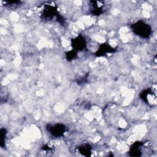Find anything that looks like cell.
I'll list each match as a JSON object with an SVG mask.
<instances>
[{
	"mask_svg": "<svg viewBox=\"0 0 157 157\" xmlns=\"http://www.w3.org/2000/svg\"><path fill=\"white\" fill-rule=\"evenodd\" d=\"M77 57V52L74 50H70L66 53V58L68 61H71Z\"/></svg>",
	"mask_w": 157,
	"mask_h": 157,
	"instance_id": "obj_10",
	"label": "cell"
},
{
	"mask_svg": "<svg viewBox=\"0 0 157 157\" xmlns=\"http://www.w3.org/2000/svg\"><path fill=\"white\" fill-rule=\"evenodd\" d=\"M90 13L93 15L99 16L104 12V4L102 1H90Z\"/></svg>",
	"mask_w": 157,
	"mask_h": 157,
	"instance_id": "obj_5",
	"label": "cell"
},
{
	"mask_svg": "<svg viewBox=\"0 0 157 157\" xmlns=\"http://www.w3.org/2000/svg\"><path fill=\"white\" fill-rule=\"evenodd\" d=\"M131 29L136 35L143 39H148L152 34L151 26L142 20L132 23Z\"/></svg>",
	"mask_w": 157,
	"mask_h": 157,
	"instance_id": "obj_2",
	"label": "cell"
},
{
	"mask_svg": "<svg viewBox=\"0 0 157 157\" xmlns=\"http://www.w3.org/2000/svg\"><path fill=\"white\" fill-rule=\"evenodd\" d=\"M116 51V49L110 46L107 43H104L99 45L98 50L94 53V55L96 56H102L106 55L107 53H114Z\"/></svg>",
	"mask_w": 157,
	"mask_h": 157,
	"instance_id": "obj_6",
	"label": "cell"
},
{
	"mask_svg": "<svg viewBox=\"0 0 157 157\" xmlns=\"http://www.w3.org/2000/svg\"><path fill=\"white\" fill-rule=\"evenodd\" d=\"M143 142H136L130 147L129 154L131 156H140L142 155L141 148L143 146Z\"/></svg>",
	"mask_w": 157,
	"mask_h": 157,
	"instance_id": "obj_7",
	"label": "cell"
},
{
	"mask_svg": "<svg viewBox=\"0 0 157 157\" xmlns=\"http://www.w3.org/2000/svg\"><path fill=\"white\" fill-rule=\"evenodd\" d=\"M1 146L3 148L5 146V141L6 137L7 135V130L6 128H2L1 129Z\"/></svg>",
	"mask_w": 157,
	"mask_h": 157,
	"instance_id": "obj_11",
	"label": "cell"
},
{
	"mask_svg": "<svg viewBox=\"0 0 157 157\" xmlns=\"http://www.w3.org/2000/svg\"><path fill=\"white\" fill-rule=\"evenodd\" d=\"M154 95L153 91L151 90V88H148L146 90H143L140 93V98L147 104H149V99L148 98L149 96H152Z\"/></svg>",
	"mask_w": 157,
	"mask_h": 157,
	"instance_id": "obj_9",
	"label": "cell"
},
{
	"mask_svg": "<svg viewBox=\"0 0 157 157\" xmlns=\"http://www.w3.org/2000/svg\"><path fill=\"white\" fill-rule=\"evenodd\" d=\"M71 45L72 50L77 52L83 51L86 48V39L83 36L78 35L71 40Z\"/></svg>",
	"mask_w": 157,
	"mask_h": 157,
	"instance_id": "obj_4",
	"label": "cell"
},
{
	"mask_svg": "<svg viewBox=\"0 0 157 157\" xmlns=\"http://www.w3.org/2000/svg\"><path fill=\"white\" fill-rule=\"evenodd\" d=\"M40 18L45 21H52L55 18L61 25H63L65 24V20L64 17L59 14L57 6L49 2L44 4Z\"/></svg>",
	"mask_w": 157,
	"mask_h": 157,
	"instance_id": "obj_1",
	"label": "cell"
},
{
	"mask_svg": "<svg viewBox=\"0 0 157 157\" xmlns=\"http://www.w3.org/2000/svg\"><path fill=\"white\" fill-rule=\"evenodd\" d=\"M78 151L85 156H90L91 152V147L88 144H82L77 147Z\"/></svg>",
	"mask_w": 157,
	"mask_h": 157,
	"instance_id": "obj_8",
	"label": "cell"
},
{
	"mask_svg": "<svg viewBox=\"0 0 157 157\" xmlns=\"http://www.w3.org/2000/svg\"><path fill=\"white\" fill-rule=\"evenodd\" d=\"M47 131L55 137H60L63 136L67 131L65 124L62 123H55L54 124H48L46 126Z\"/></svg>",
	"mask_w": 157,
	"mask_h": 157,
	"instance_id": "obj_3",
	"label": "cell"
}]
</instances>
